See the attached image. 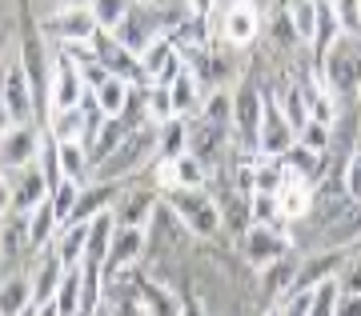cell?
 Listing matches in <instances>:
<instances>
[{
	"instance_id": "38",
	"label": "cell",
	"mask_w": 361,
	"mask_h": 316,
	"mask_svg": "<svg viewBox=\"0 0 361 316\" xmlns=\"http://www.w3.org/2000/svg\"><path fill=\"white\" fill-rule=\"evenodd\" d=\"M37 308V316H61V308H56V301H44V304H32Z\"/></svg>"
},
{
	"instance_id": "39",
	"label": "cell",
	"mask_w": 361,
	"mask_h": 316,
	"mask_svg": "<svg viewBox=\"0 0 361 316\" xmlns=\"http://www.w3.org/2000/svg\"><path fill=\"white\" fill-rule=\"evenodd\" d=\"M8 40H13V32L0 25V64H4V49H8Z\"/></svg>"
},
{
	"instance_id": "9",
	"label": "cell",
	"mask_w": 361,
	"mask_h": 316,
	"mask_svg": "<svg viewBox=\"0 0 361 316\" xmlns=\"http://www.w3.org/2000/svg\"><path fill=\"white\" fill-rule=\"evenodd\" d=\"M92 52H97V61L104 64V72H109V76L125 80L129 89H149V76H145V68H141V56L125 49L113 32H97Z\"/></svg>"
},
{
	"instance_id": "16",
	"label": "cell",
	"mask_w": 361,
	"mask_h": 316,
	"mask_svg": "<svg viewBox=\"0 0 361 316\" xmlns=\"http://www.w3.org/2000/svg\"><path fill=\"white\" fill-rule=\"evenodd\" d=\"M313 196H317V184L310 177H297L285 168V180L277 189V208H281V220L285 225H297L313 213Z\"/></svg>"
},
{
	"instance_id": "4",
	"label": "cell",
	"mask_w": 361,
	"mask_h": 316,
	"mask_svg": "<svg viewBox=\"0 0 361 316\" xmlns=\"http://www.w3.org/2000/svg\"><path fill=\"white\" fill-rule=\"evenodd\" d=\"M40 32L49 40H56L61 49H89L101 28H97L92 13L85 8V0H68V4H61L56 13H49L40 20Z\"/></svg>"
},
{
	"instance_id": "5",
	"label": "cell",
	"mask_w": 361,
	"mask_h": 316,
	"mask_svg": "<svg viewBox=\"0 0 361 316\" xmlns=\"http://www.w3.org/2000/svg\"><path fill=\"white\" fill-rule=\"evenodd\" d=\"M297 253L293 248V236H289V228H269V225H249L241 236H237V260L245 268H265L273 260H281V256Z\"/></svg>"
},
{
	"instance_id": "29",
	"label": "cell",
	"mask_w": 361,
	"mask_h": 316,
	"mask_svg": "<svg viewBox=\"0 0 361 316\" xmlns=\"http://www.w3.org/2000/svg\"><path fill=\"white\" fill-rule=\"evenodd\" d=\"M145 116L153 125H169L173 120V96H169V84H149L145 89Z\"/></svg>"
},
{
	"instance_id": "13",
	"label": "cell",
	"mask_w": 361,
	"mask_h": 316,
	"mask_svg": "<svg viewBox=\"0 0 361 316\" xmlns=\"http://www.w3.org/2000/svg\"><path fill=\"white\" fill-rule=\"evenodd\" d=\"M145 228H116L113 244H109V256H104V280L121 277V272H133L137 260H145Z\"/></svg>"
},
{
	"instance_id": "28",
	"label": "cell",
	"mask_w": 361,
	"mask_h": 316,
	"mask_svg": "<svg viewBox=\"0 0 361 316\" xmlns=\"http://www.w3.org/2000/svg\"><path fill=\"white\" fill-rule=\"evenodd\" d=\"M133 4L137 0H85V8L92 13V20H97L101 32H116V25L133 13Z\"/></svg>"
},
{
	"instance_id": "26",
	"label": "cell",
	"mask_w": 361,
	"mask_h": 316,
	"mask_svg": "<svg viewBox=\"0 0 361 316\" xmlns=\"http://www.w3.org/2000/svg\"><path fill=\"white\" fill-rule=\"evenodd\" d=\"M56 148H61V172H65V180L89 184L92 180V160H89L85 140H68V144H56Z\"/></svg>"
},
{
	"instance_id": "21",
	"label": "cell",
	"mask_w": 361,
	"mask_h": 316,
	"mask_svg": "<svg viewBox=\"0 0 361 316\" xmlns=\"http://www.w3.org/2000/svg\"><path fill=\"white\" fill-rule=\"evenodd\" d=\"M32 253L28 248V216L25 213H8L0 220V260L4 265H16Z\"/></svg>"
},
{
	"instance_id": "17",
	"label": "cell",
	"mask_w": 361,
	"mask_h": 316,
	"mask_svg": "<svg viewBox=\"0 0 361 316\" xmlns=\"http://www.w3.org/2000/svg\"><path fill=\"white\" fill-rule=\"evenodd\" d=\"M297 265H301V256L289 253V256L273 260V265H265V268L257 272V292H261L265 312H269V308H277V304L289 296V289H293V277H297Z\"/></svg>"
},
{
	"instance_id": "8",
	"label": "cell",
	"mask_w": 361,
	"mask_h": 316,
	"mask_svg": "<svg viewBox=\"0 0 361 316\" xmlns=\"http://www.w3.org/2000/svg\"><path fill=\"white\" fill-rule=\"evenodd\" d=\"M157 204H161V192H157V184L149 180H121V192H116V204H113V220L116 228H145L149 220H153Z\"/></svg>"
},
{
	"instance_id": "7",
	"label": "cell",
	"mask_w": 361,
	"mask_h": 316,
	"mask_svg": "<svg viewBox=\"0 0 361 316\" xmlns=\"http://www.w3.org/2000/svg\"><path fill=\"white\" fill-rule=\"evenodd\" d=\"M85 96H89V89H85V80H80V68H77V61H73V52L56 49L52 52V72H49V116L80 108Z\"/></svg>"
},
{
	"instance_id": "45",
	"label": "cell",
	"mask_w": 361,
	"mask_h": 316,
	"mask_svg": "<svg viewBox=\"0 0 361 316\" xmlns=\"http://www.w3.org/2000/svg\"><path fill=\"white\" fill-rule=\"evenodd\" d=\"M0 220H4V216H0Z\"/></svg>"
},
{
	"instance_id": "42",
	"label": "cell",
	"mask_w": 361,
	"mask_h": 316,
	"mask_svg": "<svg viewBox=\"0 0 361 316\" xmlns=\"http://www.w3.org/2000/svg\"><path fill=\"white\" fill-rule=\"evenodd\" d=\"M265 316H281V312H277V308H269V312H265Z\"/></svg>"
},
{
	"instance_id": "1",
	"label": "cell",
	"mask_w": 361,
	"mask_h": 316,
	"mask_svg": "<svg viewBox=\"0 0 361 316\" xmlns=\"http://www.w3.org/2000/svg\"><path fill=\"white\" fill-rule=\"evenodd\" d=\"M317 80L334 96L337 108L357 104V96H361V32H341L337 37V44L317 64Z\"/></svg>"
},
{
	"instance_id": "24",
	"label": "cell",
	"mask_w": 361,
	"mask_h": 316,
	"mask_svg": "<svg viewBox=\"0 0 361 316\" xmlns=\"http://www.w3.org/2000/svg\"><path fill=\"white\" fill-rule=\"evenodd\" d=\"M56 232H61V225H56V213H52V204H37L32 213H28V248L32 253H44L52 241H56Z\"/></svg>"
},
{
	"instance_id": "3",
	"label": "cell",
	"mask_w": 361,
	"mask_h": 316,
	"mask_svg": "<svg viewBox=\"0 0 361 316\" xmlns=\"http://www.w3.org/2000/svg\"><path fill=\"white\" fill-rule=\"evenodd\" d=\"M161 204L177 216L185 225V232L197 236V241H213L221 232V208H217V196L209 189H169V192H161Z\"/></svg>"
},
{
	"instance_id": "34",
	"label": "cell",
	"mask_w": 361,
	"mask_h": 316,
	"mask_svg": "<svg viewBox=\"0 0 361 316\" xmlns=\"http://www.w3.org/2000/svg\"><path fill=\"white\" fill-rule=\"evenodd\" d=\"M341 32H361V0H329Z\"/></svg>"
},
{
	"instance_id": "27",
	"label": "cell",
	"mask_w": 361,
	"mask_h": 316,
	"mask_svg": "<svg viewBox=\"0 0 361 316\" xmlns=\"http://www.w3.org/2000/svg\"><path fill=\"white\" fill-rule=\"evenodd\" d=\"M189 152V120L173 116L169 125H161V148H157V160H177Z\"/></svg>"
},
{
	"instance_id": "19",
	"label": "cell",
	"mask_w": 361,
	"mask_h": 316,
	"mask_svg": "<svg viewBox=\"0 0 361 316\" xmlns=\"http://www.w3.org/2000/svg\"><path fill=\"white\" fill-rule=\"evenodd\" d=\"M169 96H173V116H180V120H193V116L205 108L209 92H205V84L193 76V68L185 64V68H180V76L169 84Z\"/></svg>"
},
{
	"instance_id": "18",
	"label": "cell",
	"mask_w": 361,
	"mask_h": 316,
	"mask_svg": "<svg viewBox=\"0 0 361 316\" xmlns=\"http://www.w3.org/2000/svg\"><path fill=\"white\" fill-rule=\"evenodd\" d=\"M116 192H121V184H113V180H89V184L80 189L77 208H73V216H68V225H89V220H97L101 213H109V208L116 204Z\"/></svg>"
},
{
	"instance_id": "31",
	"label": "cell",
	"mask_w": 361,
	"mask_h": 316,
	"mask_svg": "<svg viewBox=\"0 0 361 316\" xmlns=\"http://www.w3.org/2000/svg\"><path fill=\"white\" fill-rule=\"evenodd\" d=\"M297 144L310 148V152H317V156H325V152L334 148V125H317V120H310V125L297 132Z\"/></svg>"
},
{
	"instance_id": "20",
	"label": "cell",
	"mask_w": 361,
	"mask_h": 316,
	"mask_svg": "<svg viewBox=\"0 0 361 316\" xmlns=\"http://www.w3.org/2000/svg\"><path fill=\"white\" fill-rule=\"evenodd\" d=\"M68 268L61 265V256L52 253V248H44V253L37 256V265H32V272H28V280H32V304H44L56 296V289H61V280H65Z\"/></svg>"
},
{
	"instance_id": "10",
	"label": "cell",
	"mask_w": 361,
	"mask_h": 316,
	"mask_svg": "<svg viewBox=\"0 0 361 316\" xmlns=\"http://www.w3.org/2000/svg\"><path fill=\"white\" fill-rule=\"evenodd\" d=\"M40 137H44V128H37V125H13L0 137V168L20 172V168L37 165Z\"/></svg>"
},
{
	"instance_id": "23",
	"label": "cell",
	"mask_w": 361,
	"mask_h": 316,
	"mask_svg": "<svg viewBox=\"0 0 361 316\" xmlns=\"http://www.w3.org/2000/svg\"><path fill=\"white\" fill-rule=\"evenodd\" d=\"M32 308V280L28 272H8L0 280V316H20Z\"/></svg>"
},
{
	"instance_id": "14",
	"label": "cell",
	"mask_w": 361,
	"mask_h": 316,
	"mask_svg": "<svg viewBox=\"0 0 361 316\" xmlns=\"http://www.w3.org/2000/svg\"><path fill=\"white\" fill-rule=\"evenodd\" d=\"M221 37L233 49H249L261 37V8L249 4V0H233L225 8V16H221Z\"/></svg>"
},
{
	"instance_id": "22",
	"label": "cell",
	"mask_w": 361,
	"mask_h": 316,
	"mask_svg": "<svg viewBox=\"0 0 361 316\" xmlns=\"http://www.w3.org/2000/svg\"><path fill=\"white\" fill-rule=\"evenodd\" d=\"M49 201V184H44V177H40V168L37 165H28L16 172L13 180V213H32L37 204Z\"/></svg>"
},
{
	"instance_id": "44",
	"label": "cell",
	"mask_w": 361,
	"mask_h": 316,
	"mask_svg": "<svg viewBox=\"0 0 361 316\" xmlns=\"http://www.w3.org/2000/svg\"><path fill=\"white\" fill-rule=\"evenodd\" d=\"M4 277H8V272H0V280H4Z\"/></svg>"
},
{
	"instance_id": "43",
	"label": "cell",
	"mask_w": 361,
	"mask_h": 316,
	"mask_svg": "<svg viewBox=\"0 0 361 316\" xmlns=\"http://www.w3.org/2000/svg\"><path fill=\"white\" fill-rule=\"evenodd\" d=\"M357 116H361V96H357Z\"/></svg>"
},
{
	"instance_id": "35",
	"label": "cell",
	"mask_w": 361,
	"mask_h": 316,
	"mask_svg": "<svg viewBox=\"0 0 361 316\" xmlns=\"http://www.w3.org/2000/svg\"><path fill=\"white\" fill-rule=\"evenodd\" d=\"M180 8H185V16H193V20L205 25L209 16H213V8H217V0H180Z\"/></svg>"
},
{
	"instance_id": "12",
	"label": "cell",
	"mask_w": 361,
	"mask_h": 316,
	"mask_svg": "<svg viewBox=\"0 0 361 316\" xmlns=\"http://www.w3.org/2000/svg\"><path fill=\"white\" fill-rule=\"evenodd\" d=\"M4 104H8L13 125H37V101H32V84L20 61H4Z\"/></svg>"
},
{
	"instance_id": "6",
	"label": "cell",
	"mask_w": 361,
	"mask_h": 316,
	"mask_svg": "<svg viewBox=\"0 0 361 316\" xmlns=\"http://www.w3.org/2000/svg\"><path fill=\"white\" fill-rule=\"evenodd\" d=\"M261 116H265V89H257L253 80H241L233 92V137L237 144L257 156V132H261Z\"/></svg>"
},
{
	"instance_id": "36",
	"label": "cell",
	"mask_w": 361,
	"mask_h": 316,
	"mask_svg": "<svg viewBox=\"0 0 361 316\" xmlns=\"http://www.w3.org/2000/svg\"><path fill=\"white\" fill-rule=\"evenodd\" d=\"M13 213V180L0 172V216H8Z\"/></svg>"
},
{
	"instance_id": "37",
	"label": "cell",
	"mask_w": 361,
	"mask_h": 316,
	"mask_svg": "<svg viewBox=\"0 0 361 316\" xmlns=\"http://www.w3.org/2000/svg\"><path fill=\"white\" fill-rule=\"evenodd\" d=\"M334 316H361V296H341Z\"/></svg>"
},
{
	"instance_id": "2",
	"label": "cell",
	"mask_w": 361,
	"mask_h": 316,
	"mask_svg": "<svg viewBox=\"0 0 361 316\" xmlns=\"http://www.w3.org/2000/svg\"><path fill=\"white\" fill-rule=\"evenodd\" d=\"M157 148H161V125L145 120L141 128H133L129 137L92 168V180H113V184H121V180L141 177L149 165H157Z\"/></svg>"
},
{
	"instance_id": "25",
	"label": "cell",
	"mask_w": 361,
	"mask_h": 316,
	"mask_svg": "<svg viewBox=\"0 0 361 316\" xmlns=\"http://www.w3.org/2000/svg\"><path fill=\"white\" fill-rule=\"evenodd\" d=\"M133 92H137V89H129L125 80L109 76L101 89L92 92V101H97V108H101L104 120H113V116H125V108H129V101H133Z\"/></svg>"
},
{
	"instance_id": "30",
	"label": "cell",
	"mask_w": 361,
	"mask_h": 316,
	"mask_svg": "<svg viewBox=\"0 0 361 316\" xmlns=\"http://www.w3.org/2000/svg\"><path fill=\"white\" fill-rule=\"evenodd\" d=\"M85 184H73V180H61L56 189L49 192V204H52V213H56V225L65 228L68 225V216H73V208H77V196Z\"/></svg>"
},
{
	"instance_id": "15",
	"label": "cell",
	"mask_w": 361,
	"mask_h": 316,
	"mask_svg": "<svg viewBox=\"0 0 361 316\" xmlns=\"http://www.w3.org/2000/svg\"><path fill=\"white\" fill-rule=\"evenodd\" d=\"M345 253L349 248H317V253H310V260H301L297 265V277H293V289L289 292H313L317 284H329V280H337V272H341V265H345Z\"/></svg>"
},
{
	"instance_id": "11",
	"label": "cell",
	"mask_w": 361,
	"mask_h": 316,
	"mask_svg": "<svg viewBox=\"0 0 361 316\" xmlns=\"http://www.w3.org/2000/svg\"><path fill=\"white\" fill-rule=\"evenodd\" d=\"M293 144H297L293 125L285 120V113L277 108V101L265 96V116H261V132H257V156H273V160H281Z\"/></svg>"
},
{
	"instance_id": "33",
	"label": "cell",
	"mask_w": 361,
	"mask_h": 316,
	"mask_svg": "<svg viewBox=\"0 0 361 316\" xmlns=\"http://www.w3.org/2000/svg\"><path fill=\"white\" fill-rule=\"evenodd\" d=\"M341 189H345V201L361 204V148L353 152L345 160V168H341Z\"/></svg>"
},
{
	"instance_id": "40",
	"label": "cell",
	"mask_w": 361,
	"mask_h": 316,
	"mask_svg": "<svg viewBox=\"0 0 361 316\" xmlns=\"http://www.w3.org/2000/svg\"><path fill=\"white\" fill-rule=\"evenodd\" d=\"M137 4H157V8H161V4H165V0H137Z\"/></svg>"
},
{
	"instance_id": "32",
	"label": "cell",
	"mask_w": 361,
	"mask_h": 316,
	"mask_svg": "<svg viewBox=\"0 0 361 316\" xmlns=\"http://www.w3.org/2000/svg\"><path fill=\"white\" fill-rule=\"evenodd\" d=\"M337 292L341 296H361V253H353V248L345 253V265L337 272Z\"/></svg>"
},
{
	"instance_id": "41",
	"label": "cell",
	"mask_w": 361,
	"mask_h": 316,
	"mask_svg": "<svg viewBox=\"0 0 361 316\" xmlns=\"http://www.w3.org/2000/svg\"><path fill=\"white\" fill-rule=\"evenodd\" d=\"M20 316H37V308H25V312H20Z\"/></svg>"
}]
</instances>
